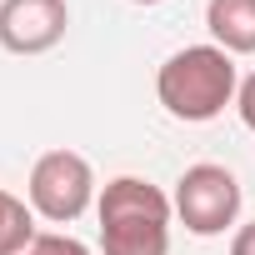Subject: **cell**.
<instances>
[{
  "instance_id": "obj_1",
  "label": "cell",
  "mask_w": 255,
  "mask_h": 255,
  "mask_svg": "<svg viewBox=\"0 0 255 255\" xmlns=\"http://www.w3.org/2000/svg\"><path fill=\"white\" fill-rule=\"evenodd\" d=\"M100 245L105 255H170V215L175 200L140 180V175H115L100 200Z\"/></svg>"
},
{
  "instance_id": "obj_2",
  "label": "cell",
  "mask_w": 255,
  "mask_h": 255,
  "mask_svg": "<svg viewBox=\"0 0 255 255\" xmlns=\"http://www.w3.org/2000/svg\"><path fill=\"white\" fill-rule=\"evenodd\" d=\"M235 60L220 50V45H185L175 50L160 75H155V95L160 105L185 120V125H205L215 120L230 100H235Z\"/></svg>"
},
{
  "instance_id": "obj_3",
  "label": "cell",
  "mask_w": 255,
  "mask_h": 255,
  "mask_svg": "<svg viewBox=\"0 0 255 255\" xmlns=\"http://www.w3.org/2000/svg\"><path fill=\"white\" fill-rule=\"evenodd\" d=\"M25 190H30V210L35 215H45L55 225H70L95 200V170L75 150H45L30 165V185Z\"/></svg>"
},
{
  "instance_id": "obj_4",
  "label": "cell",
  "mask_w": 255,
  "mask_h": 255,
  "mask_svg": "<svg viewBox=\"0 0 255 255\" xmlns=\"http://www.w3.org/2000/svg\"><path fill=\"white\" fill-rule=\"evenodd\" d=\"M175 215L190 235H225L240 215V180L225 165H190L175 180Z\"/></svg>"
},
{
  "instance_id": "obj_5",
  "label": "cell",
  "mask_w": 255,
  "mask_h": 255,
  "mask_svg": "<svg viewBox=\"0 0 255 255\" xmlns=\"http://www.w3.org/2000/svg\"><path fill=\"white\" fill-rule=\"evenodd\" d=\"M70 5L65 0H5L0 5V45L10 55H45L65 40Z\"/></svg>"
},
{
  "instance_id": "obj_6",
  "label": "cell",
  "mask_w": 255,
  "mask_h": 255,
  "mask_svg": "<svg viewBox=\"0 0 255 255\" xmlns=\"http://www.w3.org/2000/svg\"><path fill=\"white\" fill-rule=\"evenodd\" d=\"M205 30L225 55H255V0H210Z\"/></svg>"
},
{
  "instance_id": "obj_7",
  "label": "cell",
  "mask_w": 255,
  "mask_h": 255,
  "mask_svg": "<svg viewBox=\"0 0 255 255\" xmlns=\"http://www.w3.org/2000/svg\"><path fill=\"white\" fill-rule=\"evenodd\" d=\"M35 240V210L10 195V190H0V255H15Z\"/></svg>"
},
{
  "instance_id": "obj_8",
  "label": "cell",
  "mask_w": 255,
  "mask_h": 255,
  "mask_svg": "<svg viewBox=\"0 0 255 255\" xmlns=\"http://www.w3.org/2000/svg\"><path fill=\"white\" fill-rule=\"evenodd\" d=\"M15 255H90V245H80L75 235H35L25 250Z\"/></svg>"
},
{
  "instance_id": "obj_9",
  "label": "cell",
  "mask_w": 255,
  "mask_h": 255,
  "mask_svg": "<svg viewBox=\"0 0 255 255\" xmlns=\"http://www.w3.org/2000/svg\"><path fill=\"white\" fill-rule=\"evenodd\" d=\"M235 105H240V120L255 130V75H245V85L235 90Z\"/></svg>"
},
{
  "instance_id": "obj_10",
  "label": "cell",
  "mask_w": 255,
  "mask_h": 255,
  "mask_svg": "<svg viewBox=\"0 0 255 255\" xmlns=\"http://www.w3.org/2000/svg\"><path fill=\"white\" fill-rule=\"evenodd\" d=\"M230 255H255V220L235 230V240H230Z\"/></svg>"
},
{
  "instance_id": "obj_11",
  "label": "cell",
  "mask_w": 255,
  "mask_h": 255,
  "mask_svg": "<svg viewBox=\"0 0 255 255\" xmlns=\"http://www.w3.org/2000/svg\"><path fill=\"white\" fill-rule=\"evenodd\" d=\"M135 5H160V0H135Z\"/></svg>"
}]
</instances>
